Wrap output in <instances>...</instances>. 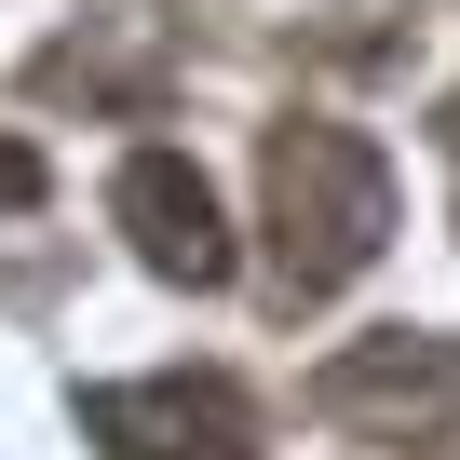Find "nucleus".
Returning <instances> with one entry per match:
<instances>
[{"instance_id":"obj_1","label":"nucleus","mask_w":460,"mask_h":460,"mask_svg":"<svg viewBox=\"0 0 460 460\" xmlns=\"http://www.w3.org/2000/svg\"><path fill=\"white\" fill-rule=\"evenodd\" d=\"M258 190H271V298H339L393 244V163L352 122H271Z\"/></svg>"},{"instance_id":"obj_4","label":"nucleus","mask_w":460,"mask_h":460,"mask_svg":"<svg viewBox=\"0 0 460 460\" xmlns=\"http://www.w3.org/2000/svg\"><path fill=\"white\" fill-rule=\"evenodd\" d=\"M109 217L136 230V258L163 271V285H230V217H217V190H203V163L190 149H136L122 176H109Z\"/></svg>"},{"instance_id":"obj_3","label":"nucleus","mask_w":460,"mask_h":460,"mask_svg":"<svg viewBox=\"0 0 460 460\" xmlns=\"http://www.w3.org/2000/svg\"><path fill=\"white\" fill-rule=\"evenodd\" d=\"M82 433L109 460H258V420L217 366H163V379H122V393H82Z\"/></svg>"},{"instance_id":"obj_5","label":"nucleus","mask_w":460,"mask_h":460,"mask_svg":"<svg viewBox=\"0 0 460 460\" xmlns=\"http://www.w3.org/2000/svg\"><path fill=\"white\" fill-rule=\"evenodd\" d=\"M28 203H41V149H28V136H0V217H28Z\"/></svg>"},{"instance_id":"obj_2","label":"nucleus","mask_w":460,"mask_h":460,"mask_svg":"<svg viewBox=\"0 0 460 460\" xmlns=\"http://www.w3.org/2000/svg\"><path fill=\"white\" fill-rule=\"evenodd\" d=\"M312 406H325L339 433H379V447H406V460H460V339H433V325H393V339L339 352V366L312 379Z\"/></svg>"}]
</instances>
